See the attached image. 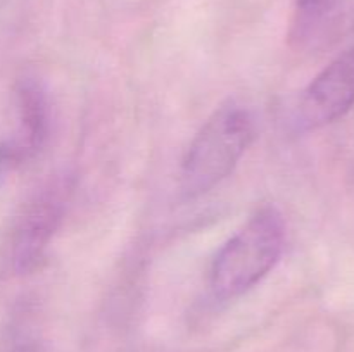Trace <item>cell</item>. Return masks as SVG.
Segmentation results:
<instances>
[{
  "mask_svg": "<svg viewBox=\"0 0 354 352\" xmlns=\"http://www.w3.org/2000/svg\"><path fill=\"white\" fill-rule=\"evenodd\" d=\"M283 244L286 224L279 209H256L211 262L209 289L214 299H235L258 285L279 262Z\"/></svg>",
  "mask_w": 354,
  "mask_h": 352,
  "instance_id": "obj_1",
  "label": "cell"
},
{
  "mask_svg": "<svg viewBox=\"0 0 354 352\" xmlns=\"http://www.w3.org/2000/svg\"><path fill=\"white\" fill-rule=\"evenodd\" d=\"M256 138V119L244 106L230 102L218 107L203 124L185 152L180 188L189 199L220 185Z\"/></svg>",
  "mask_w": 354,
  "mask_h": 352,
  "instance_id": "obj_2",
  "label": "cell"
},
{
  "mask_svg": "<svg viewBox=\"0 0 354 352\" xmlns=\"http://www.w3.org/2000/svg\"><path fill=\"white\" fill-rule=\"evenodd\" d=\"M71 188L69 176H54L24 204L9 242V261L17 275H28L41 264L61 226Z\"/></svg>",
  "mask_w": 354,
  "mask_h": 352,
  "instance_id": "obj_3",
  "label": "cell"
},
{
  "mask_svg": "<svg viewBox=\"0 0 354 352\" xmlns=\"http://www.w3.org/2000/svg\"><path fill=\"white\" fill-rule=\"evenodd\" d=\"M354 106V45L330 62L303 92L296 123L313 130L337 121Z\"/></svg>",
  "mask_w": 354,
  "mask_h": 352,
  "instance_id": "obj_4",
  "label": "cell"
},
{
  "mask_svg": "<svg viewBox=\"0 0 354 352\" xmlns=\"http://www.w3.org/2000/svg\"><path fill=\"white\" fill-rule=\"evenodd\" d=\"M17 128L0 144V168L12 169L33 159L44 148L50 131V106L44 86L24 78L16 86Z\"/></svg>",
  "mask_w": 354,
  "mask_h": 352,
  "instance_id": "obj_5",
  "label": "cell"
},
{
  "mask_svg": "<svg viewBox=\"0 0 354 352\" xmlns=\"http://www.w3.org/2000/svg\"><path fill=\"white\" fill-rule=\"evenodd\" d=\"M0 352H45V349L26 324L12 323L0 333Z\"/></svg>",
  "mask_w": 354,
  "mask_h": 352,
  "instance_id": "obj_6",
  "label": "cell"
}]
</instances>
